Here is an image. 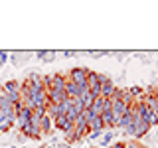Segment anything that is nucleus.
Wrapping results in <instances>:
<instances>
[{
	"mask_svg": "<svg viewBox=\"0 0 158 148\" xmlns=\"http://www.w3.org/2000/svg\"><path fill=\"white\" fill-rule=\"evenodd\" d=\"M73 109H75V111L79 113V115H81V113L85 111V105H83V101H81L79 97H77V99H73Z\"/></svg>",
	"mask_w": 158,
	"mask_h": 148,
	"instance_id": "obj_16",
	"label": "nucleus"
},
{
	"mask_svg": "<svg viewBox=\"0 0 158 148\" xmlns=\"http://www.w3.org/2000/svg\"><path fill=\"white\" fill-rule=\"evenodd\" d=\"M42 148H44V146H42Z\"/></svg>",
	"mask_w": 158,
	"mask_h": 148,
	"instance_id": "obj_20",
	"label": "nucleus"
},
{
	"mask_svg": "<svg viewBox=\"0 0 158 148\" xmlns=\"http://www.w3.org/2000/svg\"><path fill=\"white\" fill-rule=\"evenodd\" d=\"M67 99L65 91H48V105H59Z\"/></svg>",
	"mask_w": 158,
	"mask_h": 148,
	"instance_id": "obj_6",
	"label": "nucleus"
},
{
	"mask_svg": "<svg viewBox=\"0 0 158 148\" xmlns=\"http://www.w3.org/2000/svg\"><path fill=\"white\" fill-rule=\"evenodd\" d=\"M103 101H105V99H101V97H97L95 101H93V105L89 107L91 109L93 113H95V115H101V111H103Z\"/></svg>",
	"mask_w": 158,
	"mask_h": 148,
	"instance_id": "obj_14",
	"label": "nucleus"
},
{
	"mask_svg": "<svg viewBox=\"0 0 158 148\" xmlns=\"http://www.w3.org/2000/svg\"><path fill=\"white\" fill-rule=\"evenodd\" d=\"M4 91L6 93H20V83L14 81V79L12 81H6L4 83Z\"/></svg>",
	"mask_w": 158,
	"mask_h": 148,
	"instance_id": "obj_12",
	"label": "nucleus"
},
{
	"mask_svg": "<svg viewBox=\"0 0 158 148\" xmlns=\"http://www.w3.org/2000/svg\"><path fill=\"white\" fill-rule=\"evenodd\" d=\"M65 83H67V75L56 73V75H52V87H49V91H65Z\"/></svg>",
	"mask_w": 158,
	"mask_h": 148,
	"instance_id": "obj_2",
	"label": "nucleus"
},
{
	"mask_svg": "<svg viewBox=\"0 0 158 148\" xmlns=\"http://www.w3.org/2000/svg\"><path fill=\"white\" fill-rule=\"evenodd\" d=\"M118 128H123V130H127V128H131L132 126V111H131V107L127 109V113L121 117V121H118Z\"/></svg>",
	"mask_w": 158,
	"mask_h": 148,
	"instance_id": "obj_7",
	"label": "nucleus"
},
{
	"mask_svg": "<svg viewBox=\"0 0 158 148\" xmlns=\"http://www.w3.org/2000/svg\"><path fill=\"white\" fill-rule=\"evenodd\" d=\"M6 57H8V53H6V51H0V65L6 61Z\"/></svg>",
	"mask_w": 158,
	"mask_h": 148,
	"instance_id": "obj_18",
	"label": "nucleus"
},
{
	"mask_svg": "<svg viewBox=\"0 0 158 148\" xmlns=\"http://www.w3.org/2000/svg\"><path fill=\"white\" fill-rule=\"evenodd\" d=\"M87 125H89V130H103V128H105V125H103V121H101V117H95V118H93V121L91 122H87Z\"/></svg>",
	"mask_w": 158,
	"mask_h": 148,
	"instance_id": "obj_13",
	"label": "nucleus"
},
{
	"mask_svg": "<svg viewBox=\"0 0 158 148\" xmlns=\"http://www.w3.org/2000/svg\"><path fill=\"white\" fill-rule=\"evenodd\" d=\"M16 121H18V125H20V126H22V125H28V122L32 121V109L24 107L22 111H20V115L16 117Z\"/></svg>",
	"mask_w": 158,
	"mask_h": 148,
	"instance_id": "obj_9",
	"label": "nucleus"
},
{
	"mask_svg": "<svg viewBox=\"0 0 158 148\" xmlns=\"http://www.w3.org/2000/svg\"><path fill=\"white\" fill-rule=\"evenodd\" d=\"M20 130H22V134L24 136H28V138H42V130H40V126H34L32 122H28V125H22L20 126Z\"/></svg>",
	"mask_w": 158,
	"mask_h": 148,
	"instance_id": "obj_4",
	"label": "nucleus"
},
{
	"mask_svg": "<svg viewBox=\"0 0 158 148\" xmlns=\"http://www.w3.org/2000/svg\"><path fill=\"white\" fill-rule=\"evenodd\" d=\"M52 128H53V121H52V118H49L48 115H46V117H42V122H40V130H42V136H44V134H48Z\"/></svg>",
	"mask_w": 158,
	"mask_h": 148,
	"instance_id": "obj_11",
	"label": "nucleus"
},
{
	"mask_svg": "<svg viewBox=\"0 0 158 148\" xmlns=\"http://www.w3.org/2000/svg\"><path fill=\"white\" fill-rule=\"evenodd\" d=\"M65 95H67L69 99H77V97H81L79 85H75L73 81H69V79H67V83H65Z\"/></svg>",
	"mask_w": 158,
	"mask_h": 148,
	"instance_id": "obj_8",
	"label": "nucleus"
},
{
	"mask_svg": "<svg viewBox=\"0 0 158 148\" xmlns=\"http://www.w3.org/2000/svg\"><path fill=\"white\" fill-rule=\"evenodd\" d=\"M28 87L32 89V93H38V91H44V83H42V75H38V73H32L28 79H26Z\"/></svg>",
	"mask_w": 158,
	"mask_h": 148,
	"instance_id": "obj_5",
	"label": "nucleus"
},
{
	"mask_svg": "<svg viewBox=\"0 0 158 148\" xmlns=\"http://www.w3.org/2000/svg\"><path fill=\"white\" fill-rule=\"evenodd\" d=\"M111 140H113V134L109 132V134H105V138H103V144H111Z\"/></svg>",
	"mask_w": 158,
	"mask_h": 148,
	"instance_id": "obj_17",
	"label": "nucleus"
},
{
	"mask_svg": "<svg viewBox=\"0 0 158 148\" xmlns=\"http://www.w3.org/2000/svg\"><path fill=\"white\" fill-rule=\"evenodd\" d=\"M87 73H89V69H85V67H73L71 71L67 73V79L73 81L75 85L83 87V85H87Z\"/></svg>",
	"mask_w": 158,
	"mask_h": 148,
	"instance_id": "obj_1",
	"label": "nucleus"
},
{
	"mask_svg": "<svg viewBox=\"0 0 158 148\" xmlns=\"http://www.w3.org/2000/svg\"><path fill=\"white\" fill-rule=\"evenodd\" d=\"M128 95H131L132 99H135V97H138V99H140L142 95H144V91H142L140 87H131V89H128Z\"/></svg>",
	"mask_w": 158,
	"mask_h": 148,
	"instance_id": "obj_15",
	"label": "nucleus"
},
{
	"mask_svg": "<svg viewBox=\"0 0 158 148\" xmlns=\"http://www.w3.org/2000/svg\"><path fill=\"white\" fill-rule=\"evenodd\" d=\"M111 148H127V144H125V142H115Z\"/></svg>",
	"mask_w": 158,
	"mask_h": 148,
	"instance_id": "obj_19",
	"label": "nucleus"
},
{
	"mask_svg": "<svg viewBox=\"0 0 158 148\" xmlns=\"http://www.w3.org/2000/svg\"><path fill=\"white\" fill-rule=\"evenodd\" d=\"M113 103V118H115V125H118V121H121V117L127 113L128 105L125 101H111Z\"/></svg>",
	"mask_w": 158,
	"mask_h": 148,
	"instance_id": "obj_3",
	"label": "nucleus"
},
{
	"mask_svg": "<svg viewBox=\"0 0 158 148\" xmlns=\"http://www.w3.org/2000/svg\"><path fill=\"white\" fill-rule=\"evenodd\" d=\"M113 91H115V83L109 79V81H105V83L101 85V99H111Z\"/></svg>",
	"mask_w": 158,
	"mask_h": 148,
	"instance_id": "obj_10",
	"label": "nucleus"
}]
</instances>
